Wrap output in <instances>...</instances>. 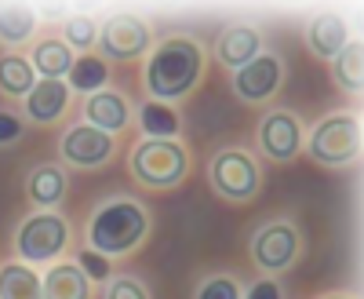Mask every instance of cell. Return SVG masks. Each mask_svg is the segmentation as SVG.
I'll return each instance as SVG.
<instances>
[{
	"label": "cell",
	"instance_id": "17",
	"mask_svg": "<svg viewBox=\"0 0 364 299\" xmlns=\"http://www.w3.org/2000/svg\"><path fill=\"white\" fill-rule=\"evenodd\" d=\"M353 37H350V26L339 19V15H317L310 26H306V48L317 55V58H324V63H331L346 44H350Z\"/></svg>",
	"mask_w": 364,
	"mask_h": 299
},
{
	"label": "cell",
	"instance_id": "7",
	"mask_svg": "<svg viewBox=\"0 0 364 299\" xmlns=\"http://www.w3.org/2000/svg\"><path fill=\"white\" fill-rule=\"evenodd\" d=\"M248 256L255 263V271H262V278H277L288 274L302 256V230L295 219H269L262 223L252 241H248Z\"/></svg>",
	"mask_w": 364,
	"mask_h": 299
},
{
	"label": "cell",
	"instance_id": "18",
	"mask_svg": "<svg viewBox=\"0 0 364 299\" xmlns=\"http://www.w3.org/2000/svg\"><path fill=\"white\" fill-rule=\"evenodd\" d=\"M29 66L37 70V77L41 80H66V73H70V66L77 63V55L58 41V37H41V41H33V48H29Z\"/></svg>",
	"mask_w": 364,
	"mask_h": 299
},
{
	"label": "cell",
	"instance_id": "30",
	"mask_svg": "<svg viewBox=\"0 0 364 299\" xmlns=\"http://www.w3.org/2000/svg\"><path fill=\"white\" fill-rule=\"evenodd\" d=\"M240 299H288V295H284V285L277 278H259V281H252L245 288Z\"/></svg>",
	"mask_w": 364,
	"mask_h": 299
},
{
	"label": "cell",
	"instance_id": "26",
	"mask_svg": "<svg viewBox=\"0 0 364 299\" xmlns=\"http://www.w3.org/2000/svg\"><path fill=\"white\" fill-rule=\"evenodd\" d=\"M240 295H245V288H240V281L226 271L204 274L193 288V299H240Z\"/></svg>",
	"mask_w": 364,
	"mask_h": 299
},
{
	"label": "cell",
	"instance_id": "28",
	"mask_svg": "<svg viewBox=\"0 0 364 299\" xmlns=\"http://www.w3.org/2000/svg\"><path fill=\"white\" fill-rule=\"evenodd\" d=\"M73 263L87 274L91 285H106V281L113 278V259H106V256H99V252H91V248H80Z\"/></svg>",
	"mask_w": 364,
	"mask_h": 299
},
{
	"label": "cell",
	"instance_id": "9",
	"mask_svg": "<svg viewBox=\"0 0 364 299\" xmlns=\"http://www.w3.org/2000/svg\"><path fill=\"white\" fill-rule=\"evenodd\" d=\"M302 139H306V128L291 110H269L255 125V146L273 164H291L302 154Z\"/></svg>",
	"mask_w": 364,
	"mask_h": 299
},
{
	"label": "cell",
	"instance_id": "15",
	"mask_svg": "<svg viewBox=\"0 0 364 299\" xmlns=\"http://www.w3.org/2000/svg\"><path fill=\"white\" fill-rule=\"evenodd\" d=\"M255 55H262V33H259L255 26L233 22V26H226L223 33L215 37V58H219L226 70L248 66Z\"/></svg>",
	"mask_w": 364,
	"mask_h": 299
},
{
	"label": "cell",
	"instance_id": "21",
	"mask_svg": "<svg viewBox=\"0 0 364 299\" xmlns=\"http://www.w3.org/2000/svg\"><path fill=\"white\" fill-rule=\"evenodd\" d=\"M331 80H336V88L346 95L364 92V48H360V41H350L336 58H331Z\"/></svg>",
	"mask_w": 364,
	"mask_h": 299
},
{
	"label": "cell",
	"instance_id": "11",
	"mask_svg": "<svg viewBox=\"0 0 364 299\" xmlns=\"http://www.w3.org/2000/svg\"><path fill=\"white\" fill-rule=\"evenodd\" d=\"M284 84V63L277 55H255L248 66L233 70V95L245 106H266Z\"/></svg>",
	"mask_w": 364,
	"mask_h": 299
},
{
	"label": "cell",
	"instance_id": "10",
	"mask_svg": "<svg viewBox=\"0 0 364 299\" xmlns=\"http://www.w3.org/2000/svg\"><path fill=\"white\" fill-rule=\"evenodd\" d=\"M117 154V139L91 128V125H70L63 135H58V157L70 168H80V172H99L113 161Z\"/></svg>",
	"mask_w": 364,
	"mask_h": 299
},
{
	"label": "cell",
	"instance_id": "16",
	"mask_svg": "<svg viewBox=\"0 0 364 299\" xmlns=\"http://www.w3.org/2000/svg\"><path fill=\"white\" fill-rule=\"evenodd\" d=\"M41 295L44 299H95V285L73 259L51 263V271L41 278Z\"/></svg>",
	"mask_w": 364,
	"mask_h": 299
},
{
	"label": "cell",
	"instance_id": "22",
	"mask_svg": "<svg viewBox=\"0 0 364 299\" xmlns=\"http://www.w3.org/2000/svg\"><path fill=\"white\" fill-rule=\"evenodd\" d=\"M0 299H44L41 274L29 263H0Z\"/></svg>",
	"mask_w": 364,
	"mask_h": 299
},
{
	"label": "cell",
	"instance_id": "3",
	"mask_svg": "<svg viewBox=\"0 0 364 299\" xmlns=\"http://www.w3.org/2000/svg\"><path fill=\"white\" fill-rule=\"evenodd\" d=\"M128 172L142 190H178L190 175V150L178 139H139L128 154Z\"/></svg>",
	"mask_w": 364,
	"mask_h": 299
},
{
	"label": "cell",
	"instance_id": "12",
	"mask_svg": "<svg viewBox=\"0 0 364 299\" xmlns=\"http://www.w3.org/2000/svg\"><path fill=\"white\" fill-rule=\"evenodd\" d=\"M22 190H26V201L33 204L37 212H58V204L70 194V172L58 161H41L26 172Z\"/></svg>",
	"mask_w": 364,
	"mask_h": 299
},
{
	"label": "cell",
	"instance_id": "4",
	"mask_svg": "<svg viewBox=\"0 0 364 299\" xmlns=\"http://www.w3.org/2000/svg\"><path fill=\"white\" fill-rule=\"evenodd\" d=\"M306 157L321 168H350L360 157V117L357 113H328L302 139Z\"/></svg>",
	"mask_w": 364,
	"mask_h": 299
},
{
	"label": "cell",
	"instance_id": "25",
	"mask_svg": "<svg viewBox=\"0 0 364 299\" xmlns=\"http://www.w3.org/2000/svg\"><path fill=\"white\" fill-rule=\"evenodd\" d=\"M58 41H63L73 55H91L99 41V22L91 15H70L58 26Z\"/></svg>",
	"mask_w": 364,
	"mask_h": 299
},
{
	"label": "cell",
	"instance_id": "19",
	"mask_svg": "<svg viewBox=\"0 0 364 299\" xmlns=\"http://www.w3.org/2000/svg\"><path fill=\"white\" fill-rule=\"evenodd\" d=\"M37 84V70L29 66L26 51H4L0 55V95L8 99H26Z\"/></svg>",
	"mask_w": 364,
	"mask_h": 299
},
{
	"label": "cell",
	"instance_id": "24",
	"mask_svg": "<svg viewBox=\"0 0 364 299\" xmlns=\"http://www.w3.org/2000/svg\"><path fill=\"white\" fill-rule=\"evenodd\" d=\"M66 88L80 95L102 92V88H109V63H102L99 55H80L66 73Z\"/></svg>",
	"mask_w": 364,
	"mask_h": 299
},
{
	"label": "cell",
	"instance_id": "31",
	"mask_svg": "<svg viewBox=\"0 0 364 299\" xmlns=\"http://www.w3.org/2000/svg\"><path fill=\"white\" fill-rule=\"evenodd\" d=\"M317 299H353L350 292H324V295H317Z\"/></svg>",
	"mask_w": 364,
	"mask_h": 299
},
{
	"label": "cell",
	"instance_id": "1",
	"mask_svg": "<svg viewBox=\"0 0 364 299\" xmlns=\"http://www.w3.org/2000/svg\"><path fill=\"white\" fill-rule=\"evenodd\" d=\"M204 70H208V55H204L197 37H182V33L164 37L146 55L142 88L154 103L175 106L204 84Z\"/></svg>",
	"mask_w": 364,
	"mask_h": 299
},
{
	"label": "cell",
	"instance_id": "20",
	"mask_svg": "<svg viewBox=\"0 0 364 299\" xmlns=\"http://www.w3.org/2000/svg\"><path fill=\"white\" fill-rule=\"evenodd\" d=\"M132 117H139L142 139H178V132H182L178 110L175 106H164V103H154V99L139 103V110Z\"/></svg>",
	"mask_w": 364,
	"mask_h": 299
},
{
	"label": "cell",
	"instance_id": "8",
	"mask_svg": "<svg viewBox=\"0 0 364 299\" xmlns=\"http://www.w3.org/2000/svg\"><path fill=\"white\" fill-rule=\"evenodd\" d=\"M149 48H154V29H149L146 19L120 11V15H109L106 22H99L95 51L102 63H139V58L149 55Z\"/></svg>",
	"mask_w": 364,
	"mask_h": 299
},
{
	"label": "cell",
	"instance_id": "29",
	"mask_svg": "<svg viewBox=\"0 0 364 299\" xmlns=\"http://www.w3.org/2000/svg\"><path fill=\"white\" fill-rule=\"evenodd\" d=\"M22 135H26L22 113H15V110H8V106H0V146H15Z\"/></svg>",
	"mask_w": 364,
	"mask_h": 299
},
{
	"label": "cell",
	"instance_id": "13",
	"mask_svg": "<svg viewBox=\"0 0 364 299\" xmlns=\"http://www.w3.org/2000/svg\"><path fill=\"white\" fill-rule=\"evenodd\" d=\"M73 92L66 88V80H41L33 84V92L22 99V121L26 125H58L70 113Z\"/></svg>",
	"mask_w": 364,
	"mask_h": 299
},
{
	"label": "cell",
	"instance_id": "6",
	"mask_svg": "<svg viewBox=\"0 0 364 299\" xmlns=\"http://www.w3.org/2000/svg\"><path fill=\"white\" fill-rule=\"evenodd\" d=\"M73 241L70 219L63 212H29L15 230V256L18 263H58Z\"/></svg>",
	"mask_w": 364,
	"mask_h": 299
},
{
	"label": "cell",
	"instance_id": "14",
	"mask_svg": "<svg viewBox=\"0 0 364 299\" xmlns=\"http://www.w3.org/2000/svg\"><path fill=\"white\" fill-rule=\"evenodd\" d=\"M80 113H84V125H91V128H99V132H106V135H120L124 128H132V121H135V110H132V103L117 92V88H102V92H95V95H87L84 99V106H80Z\"/></svg>",
	"mask_w": 364,
	"mask_h": 299
},
{
	"label": "cell",
	"instance_id": "27",
	"mask_svg": "<svg viewBox=\"0 0 364 299\" xmlns=\"http://www.w3.org/2000/svg\"><path fill=\"white\" fill-rule=\"evenodd\" d=\"M102 299H154V295H149L142 278H135V274H113L106 281V288H102Z\"/></svg>",
	"mask_w": 364,
	"mask_h": 299
},
{
	"label": "cell",
	"instance_id": "2",
	"mask_svg": "<svg viewBox=\"0 0 364 299\" xmlns=\"http://www.w3.org/2000/svg\"><path fill=\"white\" fill-rule=\"evenodd\" d=\"M149 230H154L149 208L139 197L113 194L91 208L84 226V248L106 259H128L149 241Z\"/></svg>",
	"mask_w": 364,
	"mask_h": 299
},
{
	"label": "cell",
	"instance_id": "5",
	"mask_svg": "<svg viewBox=\"0 0 364 299\" xmlns=\"http://www.w3.org/2000/svg\"><path fill=\"white\" fill-rule=\"evenodd\" d=\"M208 183L223 201L230 204H248L262 190V164L255 154L240 146H223L219 154H211L208 161Z\"/></svg>",
	"mask_w": 364,
	"mask_h": 299
},
{
	"label": "cell",
	"instance_id": "23",
	"mask_svg": "<svg viewBox=\"0 0 364 299\" xmlns=\"http://www.w3.org/2000/svg\"><path fill=\"white\" fill-rule=\"evenodd\" d=\"M37 33V11L26 4H0V44L18 48Z\"/></svg>",
	"mask_w": 364,
	"mask_h": 299
}]
</instances>
